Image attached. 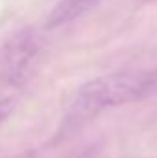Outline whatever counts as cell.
Masks as SVG:
<instances>
[{
    "label": "cell",
    "mask_w": 157,
    "mask_h": 158,
    "mask_svg": "<svg viewBox=\"0 0 157 158\" xmlns=\"http://www.w3.org/2000/svg\"><path fill=\"white\" fill-rule=\"evenodd\" d=\"M157 90V72H115L85 83L72 103V118L87 119L104 109L144 99Z\"/></svg>",
    "instance_id": "1"
},
{
    "label": "cell",
    "mask_w": 157,
    "mask_h": 158,
    "mask_svg": "<svg viewBox=\"0 0 157 158\" xmlns=\"http://www.w3.org/2000/svg\"><path fill=\"white\" fill-rule=\"evenodd\" d=\"M13 109H15V99L13 98H4V99H0V125L6 121V118L13 112Z\"/></svg>",
    "instance_id": "4"
},
{
    "label": "cell",
    "mask_w": 157,
    "mask_h": 158,
    "mask_svg": "<svg viewBox=\"0 0 157 158\" xmlns=\"http://www.w3.org/2000/svg\"><path fill=\"white\" fill-rule=\"evenodd\" d=\"M98 0H59L54 9L46 17V28H59L67 22H72L74 19L81 17L85 11H89Z\"/></svg>",
    "instance_id": "3"
},
{
    "label": "cell",
    "mask_w": 157,
    "mask_h": 158,
    "mask_svg": "<svg viewBox=\"0 0 157 158\" xmlns=\"http://www.w3.org/2000/svg\"><path fill=\"white\" fill-rule=\"evenodd\" d=\"M15 158H34V153H22V155H19Z\"/></svg>",
    "instance_id": "5"
},
{
    "label": "cell",
    "mask_w": 157,
    "mask_h": 158,
    "mask_svg": "<svg viewBox=\"0 0 157 158\" xmlns=\"http://www.w3.org/2000/svg\"><path fill=\"white\" fill-rule=\"evenodd\" d=\"M34 55H35V46L28 33H20L9 40L2 55V70L7 81L15 83L26 77V72L32 66Z\"/></svg>",
    "instance_id": "2"
}]
</instances>
